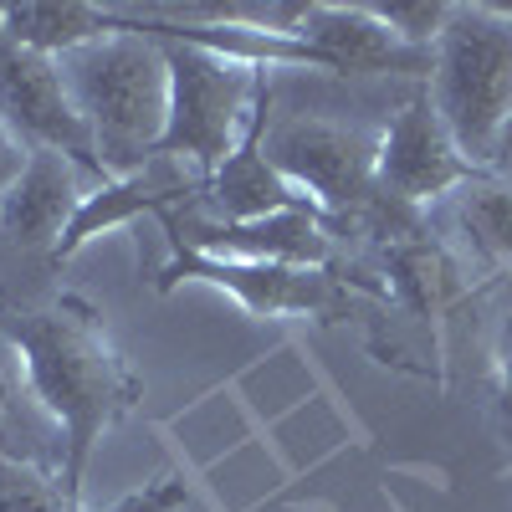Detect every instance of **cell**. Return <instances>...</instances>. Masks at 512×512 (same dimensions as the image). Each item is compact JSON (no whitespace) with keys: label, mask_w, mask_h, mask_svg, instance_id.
<instances>
[{"label":"cell","mask_w":512,"mask_h":512,"mask_svg":"<svg viewBox=\"0 0 512 512\" xmlns=\"http://www.w3.org/2000/svg\"><path fill=\"white\" fill-rule=\"evenodd\" d=\"M0 344L16 349L36 405L62 431V487L82 502L93 446L144 400L134 364L82 292H52L41 303L0 297Z\"/></svg>","instance_id":"obj_1"},{"label":"cell","mask_w":512,"mask_h":512,"mask_svg":"<svg viewBox=\"0 0 512 512\" xmlns=\"http://www.w3.org/2000/svg\"><path fill=\"white\" fill-rule=\"evenodd\" d=\"M62 77L72 88V103L93 134V149L103 159V175L123 180L144 169L169 123V57L159 41L139 31H108L98 41L62 52Z\"/></svg>","instance_id":"obj_2"},{"label":"cell","mask_w":512,"mask_h":512,"mask_svg":"<svg viewBox=\"0 0 512 512\" xmlns=\"http://www.w3.org/2000/svg\"><path fill=\"white\" fill-rule=\"evenodd\" d=\"M441 123L477 169L512 113V6H451L425 77Z\"/></svg>","instance_id":"obj_3"},{"label":"cell","mask_w":512,"mask_h":512,"mask_svg":"<svg viewBox=\"0 0 512 512\" xmlns=\"http://www.w3.org/2000/svg\"><path fill=\"white\" fill-rule=\"evenodd\" d=\"M262 149H267L277 175L292 190H303L333 221L338 236L354 221H364L384 200L379 185H374L379 128L364 123V118H338V113H323V108L277 113V103H272V123H267Z\"/></svg>","instance_id":"obj_4"},{"label":"cell","mask_w":512,"mask_h":512,"mask_svg":"<svg viewBox=\"0 0 512 512\" xmlns=\"http://www.w3.org/2000/svg\"><path fill=\"white\" fill-rule=\"evenodd\" d=\"M159 47L169 57V123L159 154H175L200 175H216L241 144L272 67H251L241 57L185 47V41H159Z\"/></svg>","instance_id":"obj_5"},{"label":"cell","mask_w":512,"mask_h":512,"mask_svg":"<svg viewBox=\"0 0 512 512\" xmlns=\"http://www.w3.org/2000/svg\"><path fill=\"white\" fill-rule=\"evenodd\" d=\"M180 282L216 287L251 313V318H313V323H344L364 318L359 297H384V287L364 267H277V262H221V256L175 251L159 267L154 287L175 292Z\"/></svg>","instance_id":"obj_6"},{"label":"cell","mask_w":512,"mask_h":512,"mask_svg":"<svg viewBox=\"0 0 512 512\" xmlns=\"http://www.w3.org/2000/svg\"><path fill=\"white\" fill-rule=\"evenodd\" d=\"M472 175H482V169L451 139V128L441 123L425 82H415L400 98V108L379 128V159H374L379 195L425 216V210H436L441 200H451Z\"/></svg>","instance_id":"obj_7"},{"label":"cell","mask_w":512,"mask_h":512,"mask_svg":"<svg viewBox=\"0 0 512 512\" xmlns=\"http://www.w3.org/2000/svg\"><path fill=\"white\" fill-rule=\"evenodd\" d=\"M175 251L221 256V262H277V267H338V231L318 210H282L267 221H216L200 200L159 216Z\"/></svg>","instance_id":"obj_8"},{"label":"cell","mask_w":512,"mask_h":512,"mask_svg":"<svg viewBox=\"0 0 512 512\" xmlns=\"http://www.w3.org/2000/svg\"><path fill=\"white\" fill-rule=\"evenodd\" d=\"M0 123H6L26 149L62 154L82 169V175H93L98 185L108 180L88 123H82V113L72 103L62 62L47 57V52L16 47L6 31H0Z\"/></svg>","instance_id":"obj_9"},{"label":"cell","mask_w":512,"mask_h":512,"mask_svg":"<svg viewBox=\"0 0 512 512\" xmlns=\"http://www.w3.org/2000/svg\"><path fill=\"white\" fill-rule=\"evenodd\" d=\"M287 31L303 36L323 57L328 77H405L410 88L431 77V47L400 41L369 6H359V0H349V6H338V0L297 6Z\"/></svg>","instance_id":"obj_10"},{"label":"cell","mask_w":512,"mask_h":512,"mask_svg":"<svg viewBox=\"0 0 512 512\" xmlns=\"http://www.w3.org/2000/svg\"><path fill=\"white\" fill-rule=\"evenodd\" d=\"M205 180L195 164L175 159V154H154L144 169H134V175H123V180H103L98 190H88V200H82L77 210V221L72 231L62 236L57 246V262H67V256H77L82 246H88L93 236L103 231H118L128 221H159L164 210H175V205H190L205 195Z\"/></svg>","instance_id":"obj_11"},{"label":"cell","mask_w":512,"mask_h":512,"mask_svg":"<svg viewBox=\"0 0 512 512\" xmlns=\"http://www.w3.org/2000/svg\"><path fill=\"white\" fill-rule=\"evenodd\" d=\"M272 77H277V72H272ZM272 77H267L262 98H256V113H251V123H246L241 144L231 149V159L216 169V175L205 180L200 205H205L216 221H267V216H282V210H318L303 190H292V185L277 175L272 159H267V149H262L267 123H272V103H277ZM318 216H323V210H318Z\"/></svg>","instance_id":"obj_12"},{"label":"cell","mask_w":512,"mask_h":512,"mask_svg":"<svg viewBox=\"0 0 512 512\" xmlns=\"http://www.w3.org/2000/svg\"><path fill=\"white\" fill-rule=\"evenodd\" d=\"M82 169L62 154L47 149H31L21 180L6 190L0 200V241L16 246V251H47L57 262V246L72 231L77 210H82Z\"/></svg>","instance_id":"obj_13"},{"label":"cell","mask_w":512,"mask_h":512,"mask_svg":"<svg viewBox=\"0 0 512 512\" xmlns=\"http://www.w3.org/2000/svg\"><path fill=\"white\" fill-rule=\"evenodd\" d=\"M446 241L466 256L472 267L507 277L512 272V185L492 180L487 169L472 175L451 200H441Z\"/></svg>","instance_id":"obj_14"},{"label":"cell","mask_w":512,"mask_h":512,"mask_svg":"<svg viewBox=\"0 0 512 512\" xmlns=\"http://www.w3.org/2000/svg\"><path fill=\"white\" fill-rule=\"evenodd\" d=\"M190 502L180 477H154L139 492L118 497L113 507H88L67 497L62 477L47 466H31L16 456H0V512H180Z\"/></svg>","instance_id":"obj_15"},{"label":"cell","mask_w":512,"mask_h":512,"mask_svg":"<svg viewBox=\"0 0 512 512\" xmlns=\"http://www.w3.org/2000/svg\"><path fill=\"white\" fill-rule=\"evenodd\" d=\"M0 456L47 466V472L62 477V431L36 405L26 369L11 344H0Z\"/></svg>","instance_id":"obj_16"},{"label":"cell","mask_w":512,"mask_h":512,"mask_svg":"<svg viewBox=\"0 0 512 512\" xmlns=\"http://www.w3.org/2000/svg\"><path fill=\"white\" fill-rule=\"evenodd\" d=\"M26 159H31V149L11 134L6 123H0V200H6V190L21 180V169H26Z\"/></svg>","instance_id":"obj_17"},{"label":"cell","mask_w":512,"mask_h":512,"mask_svg":"<svg viewBox=\"0 0 512 512\" xmlns=\"http://www.w3.org/2000/svg\"><path fill=\"white\" fill-rule=\"evenodd\" d=\"M487 175L492 180H502V185H512V113H507V123L497 128V139H492V154H487Z\"/></svg>","instance_id":"obj_18"}]
</instances>
